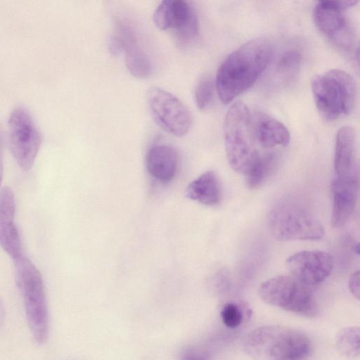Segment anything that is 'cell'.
Returning a JSON list of instances; mask_svg holds the SVG:
<instances>
[{"label": "cell", "instance_id": "obj_25", "mask_svg": "<svg viewBox=\"0 0 360 360\" xmlns=\"http://www.w3.org/2000/svg\"><path fill=\"white\" fill-rule=\"evenodd\" d=\"M174 30L177 38L183 43L195 39L198 34V21L195 13H193L188 20Z\"/></svg>", "mask_w": 360, "mask_h": 360}, {"label": "cell", "instance_id": "obj_30", "mask_svg": "<svg viewBox=\"0 0 360 360\" xmlns=\"http://www.w3.org/2000/svg\"><path fill=\"white\" fill-rule=\"evenodd\" d=\"M4 317H5L4 308L3 303L0 300V327L2 326V324L4 321Z\"/></svg>", "mask_w": 360, "mask_h": 360}, {"label": "cell", "instance_id": "obj_2", "mask_svg": "<svg viewBox=\"0 0 360 360\" xmlns=\"http://www.w3.org/2000/svg\"><path fill=\"white\" fill-rule=\"evenodd\" d=\"M245 352L259 360H297L307 358L312 349L308 336L295 328L265 326L252 330L243 343Z\"/></svg>", "mask_w": 360, "mask_h": 360}, {"label": "cell", "instance_id": "obj_9", "mask_svg": "<svg viewBox=\"0 0 360 360\" xmlns=\"http://www.w3.org/2000/svg\"><path fill=\"white\" fill-rule=\"evenodd\" d=\"M147 100L150 113L165 131L183 136L190 130L192 117L186 105L171 93L157 86L149 89Z\"/></svg>", "mask_w": 360, "mask_h": 360}, {"label": "cell", "instance_id": "obj_7", "mask_svg": "<svg viewBox=\"0 0 360 360\" xmlns=\"http://www.w3.org/2000/svg\"><path fill=\"white\" fill-rule=\"evenodd\" d=\"M259 295L266 303L309 318L318 313L311 286L292 276H278L265 281Z\"/></svg>", "mask_w": 360, "mask_h": 360}, {"label": "cell", "instance_id": "obj_19", "mask_svg": "<svg viewBox=\"0 0 360 360\" xmlns=\"http://www.w3.org/2000/svg\"><path fill=\"white\" fill-rule=\"evenodd\" d=\"M279 160L276 151L257 152L243 172L247 186L257 188L263 185L276 172Z\"/></svg>", "mask_w": 360, "mask_h": 360}, {"label": "cell", "instance_id": "obj_24", "mask_svg": "<svg viewBox=\"0 0 360 360\" xmlns=\"http://www.w3.org/2000/svg\"><path fill=\"white\" fill-rule=\"evenodd\" d=\"M241 307L235 302H228L221 310V318L223 323L229 328L240 326L243 321L244 315Z\"/></svg>", "mask_w": 360, "mask_h": 360}, {"label": "cell", "instance_id": "obj_26", "mask_svg": "<svg viewBox=\"0 0 360 360\" xmlns=\"http://www.w3.org/2000/svg\"><path fill=\"white\" fill-rule=\"evenodd\" d=\"M319 4L327 5L342 11L355 6L359 0H319Z\"/></svg>", "mask_w": 360, "mask_h": 360}, {"label": "cell", "instance_id": "obj_22", "mask_svg": "<svg viewBox=\"0 0 360 360\" xmlns=\"http://www.w3.org/2000/svg\"><path fill=\"white\" fill-rule=\"evenodd\" d=\"M125 63L128 70L134 77L146 78L151 72L152 65L148 57L135 49L127 51Z\"/></svg>", "mask_w": 360, "mask_h": 360}, {"label": "cell", "instance_id": "obj_5", "mask_svg": "<svg viewBox=\"0 0 360 360\" xmlns=\"http://www.w3.org/2000/svg\"><path fill=\"white\" fill-rule=\"evenodd\" d=\"M267 224L277 240H316L324 234L319 220L298 202L286 199L276 203L269 214Z\"/></svg>", "mask_w": 360, "mask_h": 360}, {"label": "cell", "instance_id": "obj_12", "mask_svg": "<svg viewBox=\"0 0 360 360\" xmlns=\"http://www.w3.org/2000/svg\"><path fill=\"white\" fill-rule=\"evenodd\" d=\"M331 224L343 226L353 215L358 200V179L336 178L332 184Z\"/></svg>", "mask_w": 360, "mask_h": 360}, {"label": "cell", "instance_id": "obj_10", "mask_svg": "<svg viewBox=\"0 0 360 360\" xmlns=\"http://www.w3.org/2000/svg\"><path fill=\"white\" fill-rule=\"evenodd\" d=\"M290 275L303 283L314 286L323 282L333 266V257L319 250H305L290 255L286 260Z\"/></svg>", "mask_w": 360, "mask_h": 360}, {"label": "cell", "instance_id": "obj_6", "mask_svg": "<svg viewBox=\"0 0 360 360\" xmlns=\"http://www.w3.org/2000/svg\"><path fill=\"white\" fill-rule=\"evenodd\" d=\"M224 143L230 166L244 172L257 153L253 133L252 112L242 101L228 109L224 126Z\"/></svg>", "mask_w": 360, "mask_h": 360}, {"label": "cell", "instance_id": "obj_16", "mask_svg": "<svg viewBox=\"0 0 360 360\" xmlns=\"http://www.w3.org/2000/svg\"><path fill=\"white\" fill-rule=\"evenodd\" d=\"M179 162L177 151L168 145L154 146L148 150L146 156L148 174L162 183L169 182L175 178Z\"/></svg>", "mask_w": 360, "mask_h": 360}, {"label": "cell", "instance_id": "obj_27", "mask_svg": "<svg viewBox=\"0 0 360 360\" xmlns=\"http://www.w3.org/2000/svg\"><path fill=\"white\" fill-rule=\"evenodd\" d=\"M108 41V46L110 53L113 56H119L124 49V45L122 41L112 36L109 37Z\"/></svg>", "mask_w": 360, "mask_h": 360}, {"label": "cell", "instance_id": "obj_8", "mask_svg": "<svg viewBox=\"0 0 360 360\" xmlns=\"http://www.w3.org/2000/svg\"><path fill=\"white\" fill-rule=\"evenodd\" d=\"M41 141L30 112L22 107L15 108L8 119V143L13 157L24 171L33 167Z\"/></svg>", "mask_w": 360, "mask_h": 360}, {"label": "cell", "instance_id": "obj_29", "mask_svg": "<svg viewBox=\"0 0 360 360\" xmlns=\"http://www.w3.org/2000/svg\"><path fill=\"white\" fill-rule=\"evenodd\" d=\"M4 175V141L2 132L0 128V186Z\"/></svg>", "mask_w": 360, "mask_h": 360}, {"label": "cell", "instance_id": "obj_21", "mask_svg": "<svg viewBox=\"0 0 360 360\" xmlns=\"http://www.w3.org/2000/svg\"><path fill=\"white\" fill-rule=\"evenodd\" d=\"M302 56L297 50L284 52L276 66V72L281 81L290 82L298 73L301 66Z\"/></svg>", "mask_w": 360, "mask_h": 360}, {"label": "cell", "instance_id": "obj_13", "mask_svg": "<svg viewBox=\"0 0 360 360\" xmlns=\"http://www.w3.org/2000/svg\"><path fill=\"white\" fill-rule=\"evenodd\" d=\"M334 167L338 178L358 179L356 134L350 126L341 127L336 134Z\"/></svg>", "mask_w": 360, "mask_h": 360}, {"label": "cell", "instance_id": "obj_28", "mask_svg": "<svg viewBox=\"0 0 360 360\" xmlns=\"http://www.w3.org/2000/svg\"><path fill=\"white\" fill-rule=\"evenodd\" d=\"M349 288L354 295L357 300L359 299V271L354 272L349 280Z\"/></svg>", "mask_w": 360, "mask_h": 360}, {"label": "cell", "instance_id": "obj_23", "mask_svg": "<svg viewBox=\"0 0 360 360\" xmlns=\"http://www.w3.org/2000/svg\"><path fill=\"white\" fill-rule=\"evenodd\" d=\"M214 87V81L210 76H205L198 82L194 94L196 105L200 110H205L211 105Z\"/></svg>", "mask_w": 360, "mask_h": 360}, {"label": "cell", "instance_id": "obj_14", "mask_svg": "<svg viewBox=\"0 0 360 360\" xmlns=\"http://www.w3.org/2000/svg\"><path fill=\"white\" fill-rule=\"evenodd\" d=\"M313 18L317 28L335 44L344 48L350 46L351 34L342 11L319 3Z\"/></svg>", "mask_w": 360, "mask_h": 360}, {"label": "cell", "instance_id": "obj_18", "mask_svg": "<svg viewBox=\"0 0 360 360\" xmlns=\"http://www.w3.org/2000/svg\"><path fill=\"white\" fill-rule=\"evenodd\" d=\"M194 13L186 0H162L155 11L153 20L160 30H176Z\"/></svg>", "mask_w": 360, "mask_h": 360}, {"label": "cell", "instance_id": "obj_17", "mask_svg": "<svg viewBox=\"0 0 360 360\" xmlns=\"http://www.w3.org/2000/svg\"><path fill=\"white\" fill-rule=\"evenodd\" d=\"M186 195L188 198L205 205L214 206L219 204L222 192L216 173L207 171L202 174L188 185Z\"/></svg>", "mask_w": 360, "mask_h": 360}, {"label": "cell", "instance_id": "obj_3", "mask_svg": "<svg viewBox=\"0 0 360 360\" xmlns=\"http://www.w3.org/2000/svg\"><path fill=\"white\" fill-rule=\"evenodd\" d=\"M13 261L27 325L34 342L41 345L47 341L49 331L44 281L41 273L29 258L21 255Z\"/></svg>", "mask_w": 360, "mask_h": 360}, {"label": "cell", "instance_id": "obj_15", "mask_svg": "<svg viewBox=\"0 0 360 360\" xmlns=\"http://www.w3.org/2000/svg\"><path fill=\"white\" fill-rule=\"evenodd\" d=\"M253 133L256 143L268 149L277 146H286L290 135L286 127L279 120L263 112L252 113Z\"/></svg>", "mask_w": 360, "mask_h": 360}, {"label": "cell", "instance_id": "obj_20", "mask_svg": "<svg viewBox=\"0 0 360 360\" xmlns=\"http://www.w3.org/2000/svg\"><path fill=\"white\" fill-rule=\"evenodd\" d=\"M335 346L338 351L349 358L359 356V328L347 327L340 330L335 338Z\"/></svg>", "mask_w": 360, "mask_h": 360}, {"label": "cell", "instance_id": "obj_11", "mask_svg": "<svg viewBox=\"0 0 360 360\" xmlns=\"http://www.w3.org/2000/svg\"><path fill=\"white\" fill-rule=\"evenodd\" d=\"M15 213L13 192L6 186L0 193V247L13 260L22 255L21 240L14 221Z\"/></svg>", "mask_w": 360, "mask_h": 360}, {"label": "cell", "instance_id": "obj_4", "mask_svg": "<svg viewBox=\"0 0 360 360\" xmlns=\"http://www.w3.org/2000/svg\"><path fill=\"white\" fill-rule=\"evenodd\" d=\"M316 108L327 120L350 114L355 105L356 86L352 77L338 69L315 76L311 83Z\"/></svg>", "mask_w": 360, "mask_h": 360}, {"label": "cell", "instance_id": "obj_1", "mask_svg": "<svg viewBox=\"0 0 360 360\" xmlns=\"http://www.w3.org/2000/svg\"><path fill=\"white\" fill-rule=\"evenodd\" d=\"M273 47L264 38L251 39L231 53L219 66L215 88L226 104L248 90L266 68Z\"/></svg>", "mask_w": 360, "mask_h": 360}]
</instances>
